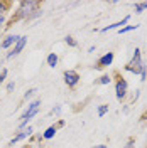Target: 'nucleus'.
Masks as SVG:
<instances>
[{"label":"nucleus","instance_id":"obj_1","mask_svg":"<svg viewBox=\"0 0 147 148\" xmlns=\"http://www.w3.org/2000/svg\"><path fill=\"white\" fill-rule=\"evenodd\" d=\"M37 10H41V2H37V0H22V2H19L14 15L9 20V25L14 24V22H19V20H32V15Z\"/></svg>","mask_w":147,"mask_h":148},{"label":"nucleus","instance_id":"obj_2","mask_svg":"<svg viewBox=\"0 0 147 148\" xmlns=\"http://www.w3.org/2000/svg\"><path fill=\"white\" fill-rule=\"evenodd\" d=\"M41 104H42V101H41V98H36V99H32V101L29 103L27 106H26V110H24V113L20 114V118H19V125H17V130L20 131V130L27 128L29 125H31V120L32 118H36L37 114H39V111H41Z\"/></svg>","mask_w":147,"mask_h":148},{"label":"nucleus","instance_id":"obj_3","mask_svg":"<svg viewBox=\"0 0 147 148\" xmlns=\"http://www.w3.org/2000/svg\"><path fill=\"white\" fill-rule=\"evenodd\" d=\"M144 64H146V62H144V59H142V51H140V47H135V49H134V54L130 57V61L123 66V71L134 74V76H139L140 71H142V67H144Z\"/></svg>","mask_w":147,"mask_h":148},{"label":"nucleus","instance_id":"obj_4","mask_svg":"<svg viewBox=\"0 0 147 148\" xmlns=\"http://www.w3.org/2000/svg\"><path fill=\"white\" fill-rule=\"evenodd\" d=\"M113 76H115V98L120 103L127 101V98H129V83H127V79L120 73H115Z\"/></svg>","mask_w":147,"mask_h":148},{"label":"nucleus","instance_id":"obj_5","mask_svg":"<svg viewBox=\"0 0 147 148\" xmlns=\"http://www.w3.org/2000/svg\"><path fill=\"white\" fill-rule=\"evenodd\" d=\"M63 81H64V84L69 89H74L80 84V81H81V76L74 69H66L64 73H63Z\"/></svg>","mask_w":147,"mask_h":148},{"label":"nucleus","instance_id":"obj_6","mask_svg":"<svg viewBox=\"0 0 147 148\" xmlns=\"http://www.w3.org/2000/svg\"><path fill=\"white\" fill-rule=\"evenodd\" d=\"M32 135H34V130H32V126L29 125L27 128L20 130V131H17V133L14 135V138L9 141V147H14V145H17V143H20V141H24V140L31 138Z\"/></svg>","mask_w":147,"mask_h":148},{"label":"nucleus","instance_id":"obj_7","mask_svg":"<svg viewBox=\"0 0 147 148\" xmlns=\"http://www.w3.org/2000/svg\"><path fill=\"white\" fill-rule=\"evenodd\" d=\"M26 46H27V36H20V37H19V40L15 42V46L7 52L5 59H14V57H17V56L24 51V47H26Z\"/></svg>","mask_w":147,"mask_h":148},{"label":"nucleus","instance_id":"obj_8","mask_svg":"<svg viewBox=\"0 0 147 148\" xmlns=\"http://www.w3.org/2000/svg\"><path fill=\"white\" fill-rule=\"evenodd\" d=\"M113 61H115V52L108 51V52H105V54H101L100 57H98L95 67H96V69H107V67H110V66L113 64Z\"/></svg>","mask_w":147,"mask_h":148},{"label":"nucleus","instance_id":"obj_9","mask_svg":"<svg viewBox=\"0 0 147 148\" xmlns=\"http://www.w3.org/2000/svg\"><path fill=\"white\" fill-rule=\"evenodd\" d=\"M19 37L17 34H7V36L2 39V42H0V49L2 51H10L12 47L15 46V42L19 40Z\"/></svg>","mask_w":147,"mask_h":148},{"label":"nucleus","instance_id":"obj_10","mask_svg":"<svg viewBox=\"0 0 147 148\" xmlns=\"http://www.w3.org/2000/svg\"><path fill=\"white\" fill-rule=\"evenodd\" d=\"M130 22V15H125V17L122 18V20H119V22H113V24H110V25H105V27L100 29V32H110V30H119V29L125 27V25H129Z\"/></svg>","mask_w":147,"mask_h":148},{"label":"nucleus","instance_id":"obj_11","mask_svg":"<svg viewBox=\"0 0 147 148\" xmlns=\"http://www.w3.org/2000/svg\"><path fill=\"white\" fill-rule=\"evenodd\" d=\"M56 133H58V128H56L54 125H51V126H47L44 130V133H42V140H53L56 136Z\"/></svg>","mask_w":147,"mask_h":148},{"label":"nucleus","instance_id":"obj_12","mask_svg":"<svg viewBox=\"0 0 147 148\" xmlns=\"http://www.w3.org/2000/svg\"><path fill=\"white\" fill-rule=\"evenodd\" d=\"M46 62H47L49 67H53V69H54L56 66H58V62H59V56L56 54V52H49L47 57H46Z\"/></svg>","mask_w":147,"mask_h":148},{"label":"nucleus","instance_id":"obj_13","mask_svg":"<svg viewBox=\"0 0 147 148\" xmlns=\"http://www.w3.org/2000/svg\"><path fill=\"white\" fill-rule=\"evenodd\" d=\"M112 81H113V76H112V74H101L95 83L100 84V86H107V84H110Z\"/></svg>","mask_w":147,"mask_h":148},{"label":"nucleus","instance_id":"obj_14","mask_svg":"<svg viewBox=\"0 0 147 148\" xmlns=\"http://www.w3.org/2000/svg\"><path fill=\"white\" fill-rule=\"evenodd\" d=\"M144 10H147V2H135L134 3V14L135 15H140Z\"/></svg>","mask_w":147,"mask_h":148},{"label":"nucleus","instance_id":"obj_15","mask_svg":"<svg viewBox=\"0 0 147 148\" xmlns=\"http://www.w3.org/2000/svg\"><path fill=\"white\" fill-rule=\"evenodd\" d=\"M108 111H110V106H108L107 103H103V104H98V108H96V114H98V118H103L105 114H108Z\"/></svg>","mask_w":147,"mask_h":148},{"label":"nucleus","instance_id":"obj_16","mask_svg":"<svg viewBox=\"0 0 147 148\" xmlns=\"http://www.w3.org/2000/svg\"><path fill=\"white\" fill-rule=\"evenodd\" d=\"M140 27L139 24H135V25H125V27H122V29H119L117 32H119L120 36H123V34H129V32H132V30H137V29Z\"/></svg>","mask_w":147,"mask_h":148},{"label":"nucleus","instance_id":"obj_17","mask_svg":"<svg viewBox=\"0 0 147 148\" xmlns=\"http://www.w3.org/2000/svg\"><path fill=\"white\" fill-rule=\"evenodd\" d=\"M10 2H5V0H0V17L2 15H7V12H9V9H10Z\"/></svg>","mask_w":147,"mask_h":148},{"label":"nucleus","instance_id":"obj_18","mask_svg":"<svg viewBox=\"0 0 147 148\" xmlns=\"http://www.w3.org/2000/svg\"><path fill=\"white\" fill-rule=\"evenodd\" d=\"M64 42H66L69 47H73V49H74V47H78V40H76L73 36H66V37H64Z\"/></svg>","mask_w":147,"mask_h":148},{"label":"nucleus","instance_id":"obj_19","mask_svg":"<svg viewBox=\"0 0 147 148\" xmlns=\"http://www.w3.org/2000/svg\"><path fill=\"white\" fill-rule=\"evenodd\" d=\"M7 77H9V69L7 67H2V71H0V86L7 81Z\"/></svg>","mask_w":147,"mask_h":148},{"label":"nucleus","instance_id":"obj_20","mask_svg":"<svg viewBox=\"0 0 147 148\" xmlns=\"http://www.w3.org/2000/svg\"><path fill=\"white\" fill-rule=\"evenodd\" d=\"M36 92H37V88H31V89H27L26 94H24V101H27V99H31V98H34Z\"/></svg>","mask_w":147,"mask_h":148},{"label":"nucleus","instance_id":"obj_21","mask_svg":"<svg viewBox=\"0 0 147 148\" xmlns=\"http://www.w3.org/2000/svg\"><path fill=\"white\" fill-rule=\"evenodd\" d=\"M61 111H63V106H61V104H56L54 108L51 110L49 114H53V116H59V114H61Z\"/></svg>","mask_w":147,"mask_h":148},{"label":"nucleus","instance_id":"obj_22","mask_svg":"<svg viewBox=\"0 0 147 148\" xmlns=\"http://www.w3.org/2000/svg\"><path fill=\"white\" fill-rule=\"evenodd\" d=\"M140 81H146L147 79V64H144V67H142V71H140Z\"/></svg>","mask_w":147,"mask_h":148},{"label":"nucleus","instance_id":"obj_23","mask_svg":"<svg viewBox=\"0 0 147 148\" xmlns=\"http://www.w3.org/2000/svg\"><path fill=\"white\" fill-rule=\"evenodd\" d=\"M123 148H135V138H129L127 145H125Z\"/></svg>","mask_w":147,"mask_h":148},{"label":"nucleus","instance_id":"obj_24","mask_svg":"<svg viewBox=\"0 0 147 148\" xmlns=\"http://www.w3.org/2000/svg\"><path fill=\"white\" fill-rule=\"evenodd\" d=\"M139 98H140V89H135V91H134V94H132V98H130V99H132V103H134V101H137Z\"/></svg>","mask_w":147,"mask_h":148},{"label":"nucleus","instance_id":"obj_25","mask_svg":"<svg viewBox=\"0 0 147 148\" xmlns=\"http://www.w3.org/2000/svg\"><path fill=\"white\" fill-rule=\"evenodd\" d=\"M14 89H15V83L14 81H9L7 83V92H12Z\"/></svg>","mask_w":147,"mask_h":148},{"label":"nucleus","instance_id":"obj_26","mask_svg":"<svg viewBox=\"0 0 147 148\" xmlns=\"http://www.w3.org/2000/svg\"><path fill=\"white\" fill-rule=\"evenodd\" d=\"M64 125H66V121H64V120H58V121H56L54 126H56L58 130H59V128H64Z\"/></svg>","mask_w":147,"mask_h":148},{"label":"nucleus","instance_id":"obj_27","mask_svg":"<svg viewBox=\"0 0 147 148\" xmlns=\"http://www.w3.org/2000/svg\"><path fill=\"white\" fill-rule=\"evenodd\" d=\"M5 22H7V15H2V17H0V27H3Z\"/></svg>","mask_w":147,"mask_h":148},{"label":"nucleus","instance_id":"obj_28","mask_svg":"<svg viewBox=\"0 0 147 148\" xmlns=\"http://www.w3.org/2000/svg\"><path fill=\"white\" fill-rule=\"evenodd\" d=\"M93 52H96V46H90L88 47V54H93Z\"/></svg>","mask_w":147,"mask_h":148},{"label":"nucleus","instance_id":"obj_29","mask_svg":"<svg viewBox=\"0 0 147 148\" xmlns=\"http://www.w3.org/2000/svg\"><path fill=\"white\" fill-rule=\"evenodd\" d=\"M122 111H123V114H127V113L130 111V106H129V104H123V110H122Z\"/></svg>","mask_w":147,"mask_h":148},{"label":"nucleus","instance_id":"obj_30","mask_svg":"<svg viewBox=\"0 0 147 148\" xmlns=\"http://www.w3.org/2000/svg\"><path fill=\"white\" fill-rule=\"evenodd\" d=\"M93 148H108L105 143H101V145H96V147H93Z\"/></svg>","mask_w":147,"mask_h":148},{"label":"nucleus","instance_id":"obj_31","mask_svg":"<svg viewBox=\"0 0 147 148\" xmlns=\"http://www.w3.org/2000/svg\"><path fill=\"white\" fill-rule=\"evenodd\" d=\"M146 140H147V125H146Z\"/></svg>","mask_w":147,"mask_h":148},{"label":"nucleus","instance_id":"obj_32","mask_svg":"<svg viewBox=\"0 0 147 148\" xmlns=\"http://www.w3.org/2000/svg\"><path fill=\"white\" fill-rule=\"evenodd\" d=\"M146 116H147V111H146V114H144V116H142V120H144V118H146Z\"/></svg>","mask_w":147,"mask_h":148}]
</instances>
